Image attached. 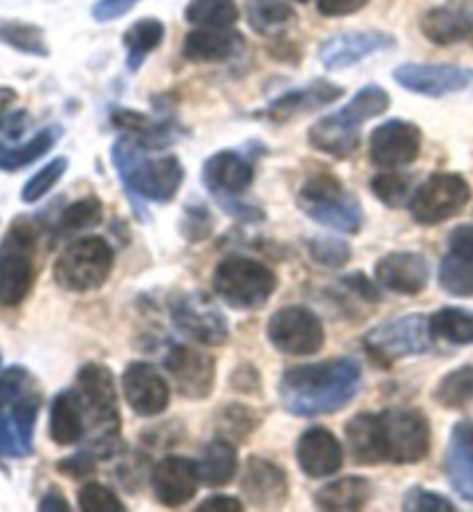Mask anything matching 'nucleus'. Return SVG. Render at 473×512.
Here are the masks:
<instances>
[{
  "mask_svg": "<svg viewBox=\"0 0 473 512\" xmlns=\"http://www.w3.org/2000/svg\"><path fill=\"white\" fill-rule=\"evenodd\" d=\"M363 388V365L351 356L284 370L277 395L282 409L296 418H319L340 413Z\"/></svg>",
  "mask_w": 473,
  "mask_h": 512,
  "instance_id": "obj_1",
  "label": "nucleus"
},
{
  "mask_svg": "<svg viewBox=\"0 0 473 512\" xmlns=\"http://www.w3.org/2000/svg\"><path fill=\"white\" fill-rule=\"evenodd\" d=\"M148 148L134 134L120 137L111 148V162L118 171L125 197L132 201L139 222H148L146 201L171 203L185 180V167L176 155H146Z\"/></svg>",
  "mask_w": 473,
  "mask_h": 512,
  "instance_id": "obj_2",
  "label": "nucleus"
},
{
  "mask_svg": "<svg viewBox=\"0 0 473 512\" xmlns=\"http://www.w3.org/2000/svg\"><path fill=\"white\" fill-rule=\"evenodd\" d=\"M42 409V393L24 365L0 372V455L30 457L35 453V425Z\"/></svg>",
  "mask_w": 473,
  "mask_h": 512,
  "instance_id": "obj_3",
  "label": "nucleus"
},
{
  "mask_svg": "<svg viewBox=\"0 0 473 512\" xmlns=\"http://www.w3.org/2000/svg\"><path fill=\"white\" fill-rule=\"evenodd\" d=\"M74 388L84 402L90 450L102 459H114L123 453V439H120V413H118V395L114 374L102 363H86L77 372Z\"/></svg>",
  "mask_w": 473,
  "mask_h": 512,
  "instance_id": "obj_4",
  "label": "nucleus"
},
{
  "mask_svg": "<svg viewBox=\"0 0 473 512\" xmlns=\"http://www.w3.org/2000/svg\"><path fill=\"white\" fill-rule=\"evenodd\" d=\"M296 203L307 220L344 236H356L365 224L363 203L333 173H314L307 178Z\"/></svg>",
  "mask_w": 473,
  "mask_h": 512,
  "instance_id": "obj_5",
  "label": "nucleus"
},
{
  "mask_svg": "<svg viewBox=\"0 0 473 512\" xmlns=\"http://www.w3.org/2000/svg\"><path fill=\"white\" fill-rule=\"evenodd\" d=\"M213 291L231 310L254 312L277 291V275L268 263L234 254L215 266Z\"/></svg>",
  "mask_w": 473,
  "mask_h": 512,
  "instance_id": "obj_6",
  "label": "nucleus"
},
{
  "mask_svg": "<svg viewBox=\"0 0 473 512\" xmlns=\"http://www.w3.org/2000/svg\"><path fill=\"white\" fill-rule=\"evenodd\" d=\"M37 227L28 217H17L0 240V307L24 305L35 286Z\"/></svg>",
  "mask_w": 473,
  "mask_h": 512,
  "instance_id": "obj_7",
  "label": "nucleus"
},
{
  "mask_svg": "<svg viewBox=\"0 0 473 512\" xmlns=\"http://www.w3.org/2000/svg\"><path fill=\"white\" fill-rule=\"evenodd\" d=\"M111 273H114V247L100 236L74 240L54 261V282L70 293L102 289Z\"/></svg>",
  "mask_w": 473,
  "mask_h": 512,
  "instance_id": "obj_8",
  "label": "nucleus"
},
{
  "mask_svg": "<svg viewBox=\"0 0 473 512\" xmlns=\"http://www.w3.org/2000/svg\"><path fill=\"white\" fill-rule=\"evenodd\" d=\"M432 340L430 316L411 312L367 330L363 349L377 363L393 365L397 360L423 356L432 349Z\"/></svg>",
  "mask_w": 473,
  "mask_h": 512,
  "instance_id": "obj_9",
  "label": "nucleus"
},
{
  "mask_svg": "<svg viewBox=\"0 0 473 512\" xmlns=\"http://www.w3.org/2000/svg\"><path fill=\"white\" fill-rule=\"evenodd\" d=\"M471 201V185L462 173L437 171L420 183L409 199L411 220L420 227H437L453 220Z\"/></svg>",
  "mask_w": 473,
  "mask_h": 512,
  "instance_id": "obj_10",
  "label": "nucleus"
},
{
  "mask_svg": "<svg viewBox=\"0 0 473 512\" xmlns=\"http://www.w3.org/2000/svg\"><path fill=\"white\" fill-rule=\"evenodd\" d=\"M381 434H384L386 464L409 466L430 455L432 425L418 409H384Z\"/></svg>",
  "mask_w": 473,
  "mask_h": 512,
  "instance_id": "obj_11",
  "label": "nucleus"
},
{
  "mask_svg": "<svg viewBox=\"0 0 473 512\" xmlns=\"http://www.w3.org/2000/svg\"><path fill=\"white\" fill-rule=\"evenodd\" d=\"M266 337L273 349L287 356H314L324 349L326 328L305 305H284L266 323Z\"/></svg>",
  "mask_w": 473,
  "mask_h": 512,
  "instance_id": "obj_12",
  "label": "nucleus"
},
{
  "mask_svg": "<svg viewBox=\"0 0 473 512\" xmlns=\"http://www.w3.org/2000/svg\"><path fill=\"white\" fill-rule=\"evenodd\" d=\"M162 365L180 397L201 402L213 395L217 363L208 353L187 344H171L169 351L164 353Z\"/></svg>",
  "mask_w": 473,
  "mask_h": 512,
  "instance_id": "obj_13",
  "label": "nucleus"
},
{
  "mask_svg": "<svg viewBox=\"0 0 473 512\" xmlns=\"http://www.w3.org/2000/svg\"><path fill=\"white\" fill-rule=\"evenodd\" d=\"M169 316L180 335L204 346H224L229 342L231 330L220 310L208 305L199 293H180L171 300Z\"/></svg>",
  "mask_w": 473,
  "mask_h": 512,
  "instance_id": "obj_14",
  "label": "nucleus"
},
{
  "mask_svg": "<svg viewBox=\"0 0 473 512\" xmlns=\"http://www.w3.org/2000/svg\"><path fill=\"white\" fill-rule=\"evenodd\" d=\"M423 148L420 127L402 118H390L370 132L367 150L379 169H404L418 160Z\"/></svg>",
  "mask_w": 473,
  "mask_h": 512,
  "instance_id": "obj_15",
  "label": "nucleus"
},
{
  "mask_svg": "<svg viewBox=\"0 0 473 512\" xmlns=\"http://www.w3.org/2000/svg\"><path fill=\"white\" fill-rule=\"evenodd\" d=\"M395 84L423 97L462 93L473 84V70L450 63H404L393 70Z\"/></svg>",
  "mask_w": 473,
  "mask_h": 512,
  "instance_id": "obj_16",
  "label": "nucleus"
},
{
  "mask_svg": "<svg viewBox=\"0 0 473 512\" xmlns=\"http://www.w3.org/2000/svg\"><path fill=\"white\" fill-rule=\"evenodd\" d=\"M240 492L254 508H282L291 494L289 473L275 459L266 455H250L245 459L243 476H240Z\"/></svg>",
  "mask_w": 473,
  "mask_h": 512,
  "instance_id": "obj_17",
  "label": "nucleus"
},
{
  "mask_svg": "<svg viewBox=\"0 0 473 512\" xmlns=\"http://www.w3.org/2000/svg\"><path fill=\"white\" fill-rule=\"evenodd\" d=\"M390 47H395V37L384 30H342L321 42L319 63L330 72H340Z\"/></svg>",
  "mask_w": 473,
  "mask_h": 512,
  "instance_id": "obj_18",
  "label": "nucleus"
},
{
  "mask_svg": "<svg viewBox=\"0 0 473 512\" xmlns=\"http://www.w3.org/2000/svg\"><path fill=\"white\" fill-rule=\"evenodd\" d=\"M123 395L130 409L139 418H155L167 411L171 402L169 383L155 365L134 360L123 372Z\"/></svg>",
  "mask_w": 473,
  "mask_h": 512,
  "instance_id": "obj_19",
  "label": "nucleus"
},
{
  "mask_svg": "<svg viewBox=\"0 0 473 512\" xmlns=\"http://www.w3.org/2000/svg\"><path fill=\"white\" fill-rule=\"evenodd\" d=\"M201 183L217 203L240 199L254 183V164L238 150H217L204 162Z\"/></svg>",
  "mask_w": 473,
  "mask_h": 512,
  "instance_id": "obj_20",
  "label": "nucleus"
},
{
  "mask_svg": "<svg viewBox=\"0 0 473 512\" xmlns=\"http://www.w3.org/2000/svg\"><path fill=\"white\" fill-rule=\"evenodd\" d=\"M150 487L160 506L183 508L197 496L201 480L194 459L167 455L153 466L150 473Z\"/></svg>",
  "mask_w": 473,
  "mask_h": 512,
  "instance_id": "obj_21",
  "label": "nucleus"
},
{
  "mask_svg": "<svg viewBox=\"0 0 473 512\" xmlns=\"http://www.w3.org/2000/svg\"><path fill=\"white\" fill-rule=\"evenodd\" d=\"M374 280L397 296H418L430 282V263L414 250L388 252L374 263Z\"/></svg>",
  "mask_w": 473,
  "mask_h": 512,
  "instance_id": "obj_22",
  "label": "nucleus"
},
{
  "mask_svg": "<svg viewBox=\"0 0 473 512\" xmlns=\"http://www.w3.org/2000/svg\"><path fill=\"white\" fill-rule=\"evenodd\" d=\"M439 286L448 296H473V227L460 224L450 231L448 250L439 263Z\"/></svg>",
  "mask_w": 473,
  "mask_h": 512,
  "instance_id": "obj_23",
  "label": "nucleus"
},
{
  "mask_svg": "<svg viewBox=\"0 0 473 512\" xmlns=\"http://www.w3.org/2000/svg\"><path fill=\"white\" fill-rule=\"evenodd\" d=\"M296 462L307 478H330L342 469L344 448L330 429L314 425L298 436Z\"/></svg>",
  "mask_w": 473,
  "mask_h": 512,
  "instance_id": "obj_24",
  "label": "nucleus"
},
{
  "mask_svg": "<svg viewBox=\"0 0 473 512\" xmlns=\"http://www.w3.org/2000/svg\"><path fill=\"white\" fill-rule=\"evenodd\" d=\"M342 95H344L342 86H337L333 81H326V79H314L312 84L289 90V93H282L280 97H275V100L261 111V116L273 120V123H284V120L307 114V111L324 109L335 100H340Z\"/></svg>",
  "mask_w": 473,
  "mask_h": 512,
  "instance_id": "obj_25",
  "label": "nucleus"
},
{
  "mask_svg": "<svg viewBox=\"0 0 473 512\" xmlns=\"http://www.w3.org/2000/svg\"><path fill=\"white\" fill-rule=\"evenodd\" d=\"M88 434V418L77 388L60 390L49 406V439L56 446H77Z\"/></svg>",
  "mask_w": 473,
  "mask_h": 512,
  "instance_id": "obj_26",
  "label": "nucleus"
},
{
  "mask_svg": "<svg viewBox=\"0 0 473 512\" xmlns=\"http://www.w3.org/2000/svg\"><path fill=\"white\" fill-rule=\"evenodd\" d=\"M444 471L450 487L464 501H473V425L467 420H460L450 429Z\"/></svg>",
  "mask_w": 473,
  "mask_h": 512,
  "instance_id": "obj_27",
  "label": "nucleus"
},
{
  "mask_svg": "<svg viewBox=\"0 0 473 512\" xmlns=\"http://www.w3.org/2000/svg\"><path fill=\"white\" fill-rule=\"evenodd\" d=\"M307 141L319 153L337 157V160H347L360 146V125L351 123L342 111H335L330 116H321L310 127Z\"/></svg>",
  "mask_w": 473,
  "mask_h": 512,
  "instance_id": "obj_28",
  "label": "nucleus"
},
{
  "mask_svg": "<svg viewBox=\"0 0 473 512\" xmlns=\"http://www.w3.org/2000/svg\"><path fill=\"white\" fill-rule=\"evenodd\" d=\"M344 441L349 455L358 464H386L384 434H381V413L360 411L344 425Z\"/></svg>",
  "mask_w": 473,
  "mask_h": 512,
  "instance_id": "obj_29",
  "label": "nucleus"
},
{
  "mask_svg": "<svg viewBox=\"0 0 473 512\" xmlns=\"http://www.w3.org/2000/svg\"><path fill=\"white\" fill-rule=\"evenodd\" d=\"M243 49V35L231 28H197L185 37L183 56L192 63H224Z\"/></svg>",
  "mask_w": 473,
  "mask_h": 512,
  "instance_id": "obj_30",
  "label": "nucleus"
},
{
  "mask_svg": "<svg viewBox=\"0 0 473 512\" xmlns=\"http://www.w3.org/2000/svg\"><path fill=\"white\" fill-rule=\"evenodd\" d=\"M420 33L437 47H450L473 33V17L462 7H432L420 17Z\"/></svg>",
  "mask_w": 473,
  "mask_h": 512,
  "instance_id": "obj_31",
  "label": "nucleus"
},
{
  "mask_svg": "<svg viewBox=\"0 0 473 512\" xmlns=\"http://www.w3.org/2000/svg\"><path fill=\"white\" fill-rule=\"evenodd\" d=\"M199 471V480L204 487H224L236 478L238 473V448L234 441L215 436L201 448L199 457L194 459Z\"/></svg>",
  "mask_w": 473,
  "mask_h": 512,
  "instance_id": "obj_32",
  "label": "nucleus"
},
{
  "mask_svg": "<svg viewBox=\"0 0 473 512\" xmlns=\"http://www.w3.org/2000/svg\"><path fill=\"white\" fill-rule=\"evenodd\" d=\"M372 499V483L363 476H344L321 485L314 492V506L328 512H354L367 508Z\"/></svg>",
  "mask_w": 473,
  "mask_h": 512,
  "instance_id": "obj_33",
  "label": "nucleus"
},
{
  "mask_svg": "<svg viewBox=\"0 0 473 512\" xmlns=\"http://www.w3.org/2000/svg\"><path fill=\"white\" fill-rule=\"evenodd\" d=\"M164 33H167V28L160 19L148 17L134 21L123 33L127 70L137 72L144 65V60L164 42Z\"/></svg>",
  "mask_w": 473,
  "mask_h": 512,
  "instance_id": "obj_34",
  "label": "nucleus"
},
{
  "mask_svg": "<svg viewBox=\"0 0 473 512\" xmlns=\"http://www.w3.org/2000/svg\"><path fill=\"white\" fill-rule=\"evenodd\" d=\"M434 340L453 346H473V312L467 307L448 305L430 314Z\"/></svg>",
  "mask_w": 473,
  "mask_h": 512,
  "instance_id": "obj_35",
  "label": "nucleus"
},
{
  "mask_svg": "<svg viewBox=\"0 0 473 512\" xmlns=\"http://www.w3.org/2000/svg\"><path fill=\"white\" fill-rule=\"evenodd\" d=\"M432 399L448 411H462L473 402V365H460L439 379Z\"/></svg>",
  "mask_w": 473,
  "mask_h": 512,
  "instance_id": "obj_36",
  "label": "nucleus"
},
{
  "mask_svg": "<svg viewBox=\"0 0 473 512\" xmlns=\"http://www.w3.org/2000/svg\"><path fill=\"white\" fill-rule=\"evenodd\" d=\"M58 137H60V127H47V130L37 132L33 139L26 141L24 146L7 148L0 143V171L14 173L19 169L30 167V164L40 160V157L47 155L49 150L56 146Z\"/></svg>",
  "mask_w": 473,
  "mask_h": 512,
  "instance_id": "obj_37",
  "label": "nucleus"
},
{
  "mask_svg": "<svg viewBox=\"0 0 473 512\" xmlns=\"http://www.w3.org/2000/svg\"><path fill=\"white\" fill-rule=\"evenodd\" d=\"M0 44L35 58H47L51 54L44 30L28 21H0Z\"/></svg>",
  "mask_w": 473,
  "mask_h": 512,
  "instance_id": "obj_38",
  "label": "nucleus"
},
{
  "mask_svg": "<svg viewBox=\"0 0 473 512\" xmlns=\"http://www.w3.org/2000/svg\"><path fill=\"white\" fill-rule=\"evenodd\" d=\"M238 17L234 0H190L185 7V19L197 28H234Z\"/></svg>",
  "mask_w": 473,
  "mask_h": 512,
  "instance_id": "obj_39",
  "label": "nucleus"
},
{
  "mask_svg": "<svg viewBox=\"0 0 473 512\" xmlns=\"http://www.w3.org/2000/svg\"><path fill=\"white\" fill-rule=\"evenodd\" d=\"M261 427V418L257 409L240 402H231L222 406L217 413V436H224L229 441H245L247 436L257 432Z\"/></svg>",
  "mask_w": 473,
  "mask_h": 512,
  "instance_id": "obj_40",
  "label": "nucleus"
},
{
  "mask_svg": "<svg viewBox=\"0 0 473 512\" xmlns=\"http://www.w3.org/2000/svg\"><path fill=\"white\" fill-rule=\"evenodd\" d=\"M102 220H104L102 201L97 199L95 194H90V197L74 201L67 208H63L56 227L63 236H74V233L100 227Z\"/></svg>",
  "mask_w": 473,
  "mask_h": 512,
  "instance_id": "obj_41",
  "label": "nucleus"
},
{
  "mask_svg": "<svg viewBox=\"0 0 473 512\" xmlns=\"http://www.w3.org/2000/svg\"><path fill=\"white\" fill-rule=\"evenodd\" d=\"M388 109H390L388 90L377 84H370L360 88L358 93H354V97H351L340 111L351 120V123L363 125L367 120L384 116Z\"/></svg>",
  "mask_w": 473,
  "mask_h": 512,
  "instance_id": "obj_42",
  "label": "nucleus"
},
{
  "mask_svg": "<svg viewBox=\"0 0 473 512\" xmlns=\"http://www.w3.org/2000/svg\"><path fill=\"white\" fill-rule=\"evenodd\" d=\"M370 190L386 208L400 210L409 206L411 180L395 169H384L370 180Z\"/></svg>",
  "mask_w": 473,
  "mask_h": 512,
  "instance_id": "obj_43",
  "label": "nucleus"
},
{
  "mask_svg": "<svg viewBox=\"0 0 473 512\" xmlns=\"http://www.w3.org/2000/svg\"><path fill=\"white\" fill-rule=\"evenodd\" d=\"M67 167H70L67 157H54L49 164H44L40 171H35L33 176L28 178L24 190H21V201L28 203V206L42 201L60 183V178L65 176Z\"/></svg>",
  "mask_w": 473,
  "mask_h": 512,
  "instance_id": "obj_44",
  "label": "nucleus"
},
{
  "mask_svg": "<svg viewBox=\"0 0 473 512\" xmlns=\"http://www.w3.org/2000/svg\"><path fill=\"white\" fill-rule=\"evenodd\" d=\"M296 21V12L287 3H261L250 10V24L261 35H277Z\"/></svg>",
  "mask_w": 473,
  "mask_h": 512,
  "instance_id": "obj_45",
  "label": "nucleus"
},
{
  "mask_svg": "<svg viewBox=\"0 0 473 512\" xmlns=\"http://www.w3.org/2000/svg\"><path fill=\"white\" fill-rule=\"evenodd\" d=\"M307 254L314 263L324 268H344L351 261V247L349 243H344L342 238H333V236H317L307 240Z\"/></svg>",
  "mask_w": 473,
  "mask_h": 512,
  "instance_id": "obj_46",
  "label": "nucleus"
},
{
  "mask_svg": "<svg viewBox=\"0 0 473 512\" xmlns=\"http://www.w3.org/2000/svg\"><path fill=\"white\" fill-rule=\"evenodd\" d=\"M79 510L84 512H125L127 506L120 501L114 489L102 483H86L81 485L77 494Z\"/></svg>",
  "mask_w": 473,
  "mask_h": 512,
  "instance_id": "obj_47",
  "label": "nucleus"
},
{
  "mask_svg": "<svg viewBox=\"0 0 473 512\" xmlns=\"http://www.w3.org/2000/svg\"><path fill=\"white\" fill-rule=\"evenodd\" d=\"M402 510L407 512H455L457 506L441 492L423 485H411L402 496Z\"/></svg>",
  "mask_w": 473,
  "mask_h": 512,
  "instance_id": "obj_48",
  "label": "nucleus"
},
{
  "mask_svg": "<svg viewBox=\"0 0 473 512\" xmlns=\"http://www.w3.org/2000/svg\"><path fill=\"white\" fill-rule=\"evenodd\" d=\"M215 227V217L210 213L208 206L199 203V206H185L183 222H180V231L190 243L197 240H206Z\"/></svg>",
  "mask_w": 473,
  "mask_h": 512,
  "instance_id": "obj_49",
  "label": "nucleus"
},
{
  "mask_svg": "<svg viewBox=\"0 0 473 512\" xmlns=\"http://www.w3.org/2000/svg\"><path fill=\"white\" fill-rule=\"evenodd\" d=\"M97 462H100V457H97L93 450L81 448L74 455L60 459V462L56 464V471L63 473L65 478L84 480L90 476V473L97 471Z\"/></svg>",
  "mask_w": 473,
  "mask_h": 512,
  "instance_id": "obj_50",
  "label": "nucleus"
},
{
  "mask_svg": "<svg viewBox=\"0 0 473 512\" xmlns=\"http://www.w3.org/2000/svg\"><path fill=\"white\" fill-rule=\"evenodd\" d=\"M229 386L240 395H261L264 390V381H261L259 367L252 363H240L229 374Z\"/></svg>",
  "mask_w": 473,
  "mask_h": 512,
  "instance_id": "obj_51",
  "label": "nucleus"
},
{
  "mask_svg": "<svg viewBox=\"0 0 473 512\" xmlns=\"http://www.w3.org/2000/svg\"><path fill=\"white\" fill-rule=\"evenodd\" d=\"M337 282H340L347 291L354 293V296H358L360 300H365V303H381V300H384V289H381V284L372 282L370 277L360 273V270L344 275L342 280Z\"/></svg>",
  "mask_w": 473,
  "mask_h": 512,
  "instance_id": "obj_52",
  "label": "nucleus"
},
{
  "mask_svg": "<svg viewBox=\"0 0 473 512\" xmlns=\"http://www.w3.org/2000/svg\"><path fill=\"white\" fill-rule=\"evenodd\" d=\"M111 123H114L118 130L134 134V137H144V134H148L155 127V123L148 116L132 109H116L114 114H111Z\"/></svg>",
  "mask_w": 473,
  "mask_h": 512,
  "instance_id": "obj_53",
  "label": "nucleus"
},
{
  "mask_svg": "<svg viewBox=\"0 0 473 512\" xmlns=\"http://www.w3.org/2000/svg\"><path fill=\"white\" fill-rule=\"evenodd\" d=\"M139 3L141 0H97L93 5V19L100 21V24H109V21L125 17Z\"/></svg>",
  "mask_w": 473,
  "mask_h": 512,
  "instance_id": "obj_54",
  "label": "nucleus"
},
{
  "mask_svg": "<svg viewBox=\"0 0 473 512\" xmlns=\"http://www.w3.org/2000/svg\"><path fill=\"white\" fill-rule=\"evenodd\" d=\"M370 3V0H319V12L328 19H337V17H351L363 10V7Z\"/></svg>",
  "mask_w": 473,
  "mask_h": 512,
  "instance_id": "obj_55",
  "label": "nucleus"
},
{
  "mask_svg": "<svg viewBox=\"0 0 473 512\" xmlns=\"http://www.w3.org/2000/svg\"><path fill=\"white\" fill-rule=\"evenodd\" d=\"M199 512H240L243 510V501L236 499V496H227V494H215L208 496L197 506Z\"/></svg>",
  "mask_w": 473,
  "mask_h": 512,
  "instance_id": "obj_56",
  "label": "nucleus"
},
{
  "mask_svg": "<svg viewBox=\"0 0 473 512\" xmlns=\"http://www.w3.org/2000/svg\"><path fill=\"white\" fill-rule=\"evenodd\" d=\"M37 510L40 512H70V503H67L65 494L60 492L58 487H49L47 492L42 494L40 503H37Z\"/></svg>",
  "mask_w": 473,
  "mask_h": 512,
  "instance_id": "obj_57",
  "label": "nucleus"
},
{
  "mask_svg": "<svg viewBox=\"0 0 473 512\" xmlns=\"http://www.w3.org/2000/svg\"><path fill=\"white\" fill-rule=\"evenodd\" d=\"M0 365H3V351H0Z\"/></svg>",
  "mask_w": 473,
  "mask_h": 512,
  "instance_id": "obj_58",
  "label": "nucleus"
},
{
  "mask_svg": "<svg viewBox=\"0 0 473 512\" xmlns=\"http://www.w3.org/2000/svg\"><path fill=\"white\" fill-rule=\"evenodd\" d=\"M298 3H307V0H298Z\"/></svg>",
  "mask_w": 473,
  "mask_h": 512,
  "instance_id": "obj_59",
  "label": "nucleus"
}]
</instances>
